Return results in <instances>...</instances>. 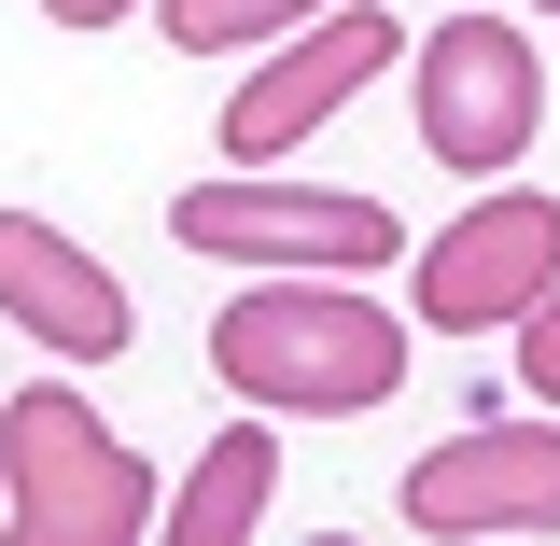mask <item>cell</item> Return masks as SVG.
Listing matches in <instances>:
<instances>
[{"label": "cell", "mask_w": 560, "mask_h": 546, "mask_svg": "<svg viewBox=\"0 0 560 546\" xmlns=\"http://www.w3.org/2000/svg\"><path fill=\"white\" fill-rule=\"evenodd\" d=\"M210 364L280 420H350V407H393L407 379V337L393 309H364L350 280H308V267H267L224 323H210Z\"/></svg>", "instance_id": "6da1fadb"}, {"label": "cell", "mask_w": 560, "mask_h": 546, "mask_svg": "<svg viewBox=\"0 0 560 546\" xmlns=\"http://www.w3.org/2000/svg\"><path fill=\"white\" fill-rule=\"evenodd\" d=\"M0 533L14 546H140L154 533V463H127V434L70 379H43V393L0 407Z\"/></svg>", "instance_id": "7a4b0ae2"}, {"label": "cell", "mask_w": 560, "mask_h": 546, "mask_svg": "<svg viewBox=\"0 0 560 546\" xmlns=\"http://www.w3.org/2000/svg\"><path fill=\"white\" fill-rule=\"evenodd\" d=\"M168 239H183V253H224V267L364 280V267H393L407 224L378 197H323V183H197V197H168Z\"/></svg>", "instance_id": "3957f363"}, {"label": "cell", "mask_w": 560, "mask_h": 546, "mask_svg": "<svg viewBox=\"0 0 560 546\" xmlns=\"http://www.w3.org/2000/svg\"><path fill=\"white\" fill-rule=\"evenodd\" d=\"M547 127V57L504 28V14H448L420 43V140L463 169V183H504Z\"/></svg>", "instance_id": "277c9868"}, {"label": "cell", "mask_w": 560, "mask_h": 546, "mask_svg": "<svg viewBox=\"0 0 560 546\" xmlns=\"http://www.w3.org/2000/svg\"><path fill=\"white\" fill-rule=\"evenodd\" d=\"M547 294H560V210L518 197V183L420 239V323H434V337H504V323H533Z\"/></svg>", "instance_id": "5b68a950"}, {"label": "cell", "mask_w": 560, "mask_h": 546, "mask_svg": "<svg viewBox=\"0 0 560 546\" xmlns=\"http://www.w3.org/2000/svg\"><path fill=\"white\" fill-rule=\"evenodd\" d=\"M407 533H560V434L547 420H477V434H448V449H420L407 463Z\"/></svg>", "instance_id": "8992f818"}, {"label": "cell", "mask_w": 560, "mask_h": 546, "mask_svg": "<svg viewBox=\"0 0 560 546\" xmlns=\"http://www.w3.org/2000/svg\"><path fill=\"white\" fill-rule=\"evenodd\" d=\"M378 70H393V14H308V28H294V43H280V57L238 84V113H224V154H253V169H267L280 140H308L323 113H350Z\"/></svg>", "instance_id": "52a82bcc"}, {"label": "cell", "mask_w": 560, "mask_h": 546, "mask_svg": "<svg viewBox=\"0 0 560 546\" xmlns=\"http://www.w3.org/2000/svg\"><path fill=\"white\" fill-rule=\"evenodd\" d=\"M0 323L57 364H98V350H127V280L84 239H57L43 210H0Z\"/></svg>", "instance_id": "ba28073f"}, {"label": "cell", "mask_w": 560, "mask_h": 546, "mask_svg": "<svg viewBox=\"0 0 560 546\" xmlns=\"http://www.w3.org/2000/svg\"><path fill=\"white\" fill-rule=\"evenodd\" d=\"M267 490H280V434L238 420V434L197 449V477L168 490V533H183V546H253V533H267Z\"/></svg>", "instance_id": "9c48e42d"}, {"label": "cell", "mask_w": 560, "mask_h": 546, "mask_svg": "<svg viewBox=\"0 0 560 546\" xmlns=\"http://www.w3.org/2000/svg\"><path fill=\"white\" fill-rule=\"evenodd\" d=\"M308 14H337V0H168V43L183 57H224V43H280Z\"/></svg>", "instance_id": "30bf717a"}, {"label": "cell", "mask_w": 560, "mask_h": 546, "mask_svg": "<svg viewBox=\"0 0 560 546\" xmlns=\"http://www.w3.org/2000/svg\"><path fill=\"white\" fill-rule=\"evenodd\" d=\"M518 379H533V393H547V407H560V294H547V309H533V323H518Z\"/></svg>", "instance_id": "8fae6325"}, {"label": "cell", "mask_w": 560, "mask_h": 546, "mask_svg": "<svg viewBox=\"0 0 560 546\" xmlns=\"http://www.w3.org/2000/svg\"><path fill=\"white\" fill-rule=\"evenodd\" d=\"M57 28H113V14H140V0H43Z\"/></svg>", "instance_id": "7c38bea8"}, {"label": "cell", "mask_w": 560, "mask_h": 546, "mask_svg": "<svg viewBox=\"0 0 560 546\" xmlns=\"http://www.w3.org/2000/svg\"><path fill=\"white\" fill-rule=\"evenodd\" d=\"M533 14H560V0H533Z\"/></svg>", "instance_id": "4fadbf2b"}]
</instances>
